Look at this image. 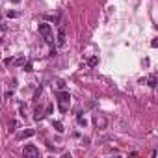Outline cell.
<instances>
[{"mask_svg":"<svg viewBox=\"0 0 158 158\" xmlns=\"http://www.w3.org/2000/svg\"><path fill=\"white\" fill-rule=\"evenodd\" d=\"M56 41H58V47H63V45H65V28H60V30H58V39H56Z\"/></svg>","mask_w":158,"mask_h":158,"instance_id":"cell-5","label":"cell"},{"mask_svg":"<svg viewBox=\"0 0 158 158\" xmlns=\"http://www.w3.org/2000/svg\"><path fill=\"white\" fill-rule=\"evenodd\" d=\"M43 117H45V113L41 112V108H37V110H35V115H34V119H35V121H41Z\"/></svg>","mask_w":158,"mask_h":158,"instance_id":"cell-7","label":"cell"},{"mask_svg":"<svg viewBox=\"0 0 158 158\" xmlns=\"http://www.w3.org/2000/svg\"><path fill=\"white\" fill-rule=\"evenodd\" d=\"M37 30H39V34L45 37V41L49 43V45H52V43H54V37H52V28H50V24H47V22H41Z\"/></svg>","mask_w":158,"mask_h":158,"instance_id":"cell-1","label":"cell"},{"mask_svg":"<svg viewBox=\"0 0 158 158\" xmlns=\"http://www.w3.org/2000/svg\"><path fill=\"white\" fill-rule=\"evenodd\" d=\"M24 71H26V73H30V71H34V65H32V61H28V63L24 65Z\"/></svg>","mask_w":158,"mask_h":158,"instance_id":"cell-14","label":"cell"},{"mask_svg":"<svg viewBox=\"0 0 158 158\" xmlns=\"http://www.w3.org/2000/svg\"><path fill=\"white\" fill-rule=\"evenodd\" d=\"M56 88L58 89H65V80H61V78H60V80H56Z\"/></svg>","mask_w":158,"mask_h":158,"instance_id":"cell-12","label":"cell"},{"mask_svg":"<svg viewBox=\"0 0 158 158\" xmlns=\"http://www.w3.org/2000/svg\"><path fill=\"white\" fill-rule=\"evenodd\" d=\"M7 17H9V19H13V17H17V11H7Z\"/></svg>","mask_w":158,"mask_h":158,"instance_id":"cell-17","label":"cell"},{"mask_svg":"<svg viewBox=\"0 0 158 158\" xmlns=\"http://www.w3.org/2000/svg\"><path fill=\"white\" fill-rule=\"evenodd\" d=\"M24 61H26V58H24V56H19V58H15V60H13L15 65H24Z\"/></svg>","mask_w":158,"mask_h":158,"instance_id":"cell-10","label":"cell"},{"mask_svg":"<svg viewBox=\"0 0 158 158\" xmlns=\"http://www.w3.org/2000/svg\"><path fill=\"white\" fill-rule=\"evenodd\" d=\"M76 121H78V125H80V126H86V125H88L86 117H82V115H78V117H76Z\"/></svg>","mask_w":158,"mask_h":158,"instance_id":"cell-11","label":"cell"},{"mask_svg":"<svg viewBox=\"0 0 158 158\" xmlns=\"http://www.w3.org/2000/svg\"><path fill=\"white\" fill-rule=\"evenodd\" d=\"M22 155L28 156V158H37V156H39V149L35 147V145H24V149H22Z\"/></svg>","mask_w":158,"mask_h":158,"instance_id":"cell-2","label":"cell"},{"mask_svg":"<svg viewBox=\"0 0 158 158\" xmlns=\"http://www.w3.org/2000/svg\"><path fill=\"white\" fill-rule=\"evenodd\" d=\"M58 102H61V104H69V102H71V95H69V91H65V89H60V91H58Z\"/></svg>","mask_w":158,"mask_h":158,"instance_id":"cell-4","label":"cell"},{"mask_svg":"<svg viewBox=\"0 0 158 158\" xmlns=\"http://www.w3.org/2000/svg\"><path fill=\"white\" fill-rule=\"evenodd\" d=\"M97 63H99V58H97V56H91V58L88 60V65H89V67H95Z\"/></svg>","mask_w":158,"mask_h":158,"instance_id":"cell-9","label":"cell"},{"mask_svg":"<svg viewBox=\"0 0 158 158\" xmlns=\"http://www.w3.org/2000/svg\"><path fill=\"white\" fill-rule=\"evenodd\" d=\"M39 97H41V88H39L37 91H35V95H34V99H39Z\"/></svg>","mask_w":158,"mask_h":158,"instance_id":"cell-19","label":"cell"},{"mask_svg":"<svg viewBox=\"0 0 158 158\" xmlns=\"http://www.w3.org/2000/svg\"><path fill=\"white\" fill-rule=\"evenodd\" d=\"M9 2H13V4H19V2H21V0H9Z\"/></svg>","mask_w":158,"mask_h":158,"instance_id":"cell-21","label":"cell"},{"mask_svg":"<svg viewBox=\"0 0 158 158\" xmlns=\"http://www.w3.org/2000/svg\"><path fill=\"white\" fill-rule=\"evenodd\" d=\"M54 128H56L58 132H63V125L60 123V121H54Z\"/></svg>","mask_w":158,"mask_h":158,"instance_id":"cell-13","label":"cell"},{"mask_svg":"<svg viewBox=\"0 0 158 158\" xmlns=\"http://www.w3.org/2000/svg\"><path fill=\"white\" fill-rule=\"evenodd\" d=\"M34 134H35V130L28 128V130H24V132H22V134H21V136H19V138H21V140H24V138H32V136H34Z\"/></svg>","mask_w":158,"mask_h":158,"instance_id":"cell-6","label":"cell"},{"mask_svg":"<svg viewBox=\"0 0 158 158\" xmlns=\"http://www.w3.org/2000/svg\"><path fill=\"white\" fill-rule=\"evenodd\" d=\"M2 43H4V41H2V39H0V47H2Z\"/></svg>","mask_w":158,"mask_h":158,"instance_id":"cell-22","label":"cell"},{"mask_svg":"<svg viewBox=\"0 0 158 158\" xmlns=\"http://www.w3.org/2000/svg\"><path fill=\"white\" fill-rule=\"evenodd\" d=\"M52 112H54V106L49 104V106H47V110H45V115H49V113H52Z\"/></svg>","mask_w":158,"mask_h":158,"instance_id":"cell-15","label":"cell"},{"mask_svg":"<svg viewBox=\"0 0 158 158\" xmlns=\"http://www.w3.org/2000/svg\"><path fill=\"white\" fill-rule=\"evenodd\" d=\"M6 99H7V101H9V99H13V91H7V93H6Z\"/></svg>","mask_w":158,"mask_h":158,"instance_id":"cell-20","label":"cell"},{"mask_svg":"<svg viewBox=\"0 0 158 158\" xmlns=\"http://www.w3.org/2000/svg\"><path fill=\"white\" fill-rule=\"evenodd\" d=\"M11 63H13V58H6V60H4V65H7V67H9Z\"/></svg>","mask_w":158,"mask_h":158,"instance_id":"cell-16","label":"cell"},{"mask_svg":"<svg viewBox=\"0 0 158 158\" xmlns=\"http://www.w3.org/2000/svg\"><path fill=\"white\" fill-rule=\"evenodd\" d=\"M60 112H61V113L67 112V104H61V102H60Z\"/></svg>","mask_w":158,"mask_h":158,"instance_id":"cell-18","label":"cell"},{"mask_svg":"<svg viewBox=\"0 0 158 158\" xmlns=\"http://www.w3.org/2000/svg\"><path fill=\"white\" fill-rule=\"evenodd\" d=\"M147 82H149V86H151V88H156V76H155V74H151V76L147 78Z\"/></svg>","mask_w":158,"mask_h":158,"instance_id":"cell-8","label":"cell"},{"mask_svg":"<svg viewBox=\"0 0 158 158\" xmlns=\"http://www.w3.org/2000/svg\"><path fill=\"white\" fill-rule=\"evenodd\" d=\"M0 19H2V13H0Z\"/></svg>","mask_w":158,"mask_h":158,"instance_id":"cell-23","label":"cell"},{"mask_svg":"<svg viewBox=\"0 0 158 158\" xmlns=\"http://www.w3.org/2000/svg\"><path fill=\"white\" fill-rule=\"evenodd\" d=\"M93 123H95V126H97L99 130H104L106 125H108V121H106L104 115H101V113H95V115H93Z\"/></svg>","mask_w":158,"mask_h":158,"instance_id":"cell-3","label":"cell"}]
</instances>
